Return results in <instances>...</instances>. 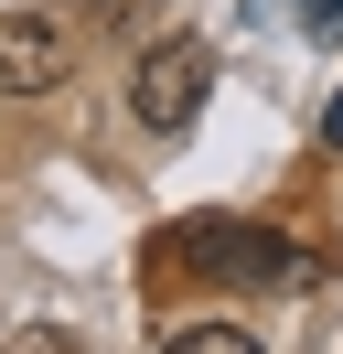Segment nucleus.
<instances>
[{"label":"nucleus","mask_w":343,"mask_h":354,"mask_svg":"<svg viewBox=\"0 0 343 354\" xmlns=\"http://www.w3.org/2000/svg\"><path fill=\"white\" fill-rule=\"evenodd\" d=\"M214 97V54L193 44V32H161V44L140 54V75H129V108H140V129H193Z\"/></svg>","instance_id":"nucleus-1"},{"label":"nucleus","mask_w":343,"mask_h":354,"mask_svg":"<svg viewBox=\"0 0 343 354\" xmlns=\"http://www.w3.org/2000/svg\"><path fill=\"white\" fill-rule=\"evenodd\" d=\"M75 75V32L54 22V11H0V86L11 97H43Z\"/></svg>","instance_id":"nucleus-2"},{"label":"nucleus","mask_w":343,"mask_h":354,"mask_svg":"<svg viewBox=\"0 0 343 354\" xmlns=\"http://www.w3.org/2000/svg\"><path fill=\"white\" fill-rule=\"evenodd\" d=\"M193 268H214V279H311L300 258H279L290 236H257V225H193Z\"/></svg>","instance_id":"nucleus-3"},{"label":"nucleus","mask_w":343,"mask_h":354,"mask_svg":"<svg viewBox=\"0 0 343 354\" xmlns=\"http://www.w3.org/2000/svg\"><path fill=\"white\" fill-rule=\"evenodd\" d=\"M161 354H268V344H257L247 322H183V333H172Z\"/></svg>","instance_id":"nucleus-4"},{"label":"nucleus","mask_w":343,"mask_h":354,"mask_svg":"<svg viewBox=\"0 0 343 354\" xmlns=\"http://www.w3.org/2000/svg\"><path fill=\"white\" fill-rule=\"evenodd\" d=\"M0 354H86V333H64V322H21Z\"/></svg>","instance_id":"nucleus-5"},{"label":"nucleus","mask_w":343,"mask_h":354,"mask_svg":"<svg viewBox=\"0 0 343 354\" xmlns=\"http://www.w3.org/2000/svg\"><path fill=\"white\" fill-rule=\"evenodd\" d=\"M290 11H300L311 32H343V0H290Z\"/></svg>","instance_id":"nucleus-6"},{"label":"nucleus","mask_w":343,"mask_h":354,"mask_svg":"<svg viewBox=\"0 0 343 354\" xmlns=\"http://www.w3.org/2000/svg\"><path fill=\"white\" fill-rule=\"evenodd\" d=\"M140 11H150V0H97V22H140Z\"/></svg>","instance_id":"nucleus-7"},{"label":"nucleus","mask_w":343,"mask_h":354,"mask_svg":"<svg viewBox=\"0 0 343 354\" xmlns=\"http://www.w3.org/2000/svg\"><path fill=\"white\" fill-rule=\"evenodd\" d=\"M322 140H333V151H343V97H333V108H322Z\"/></svg>","instance_id":"nucleus-8"}]
</instances>
